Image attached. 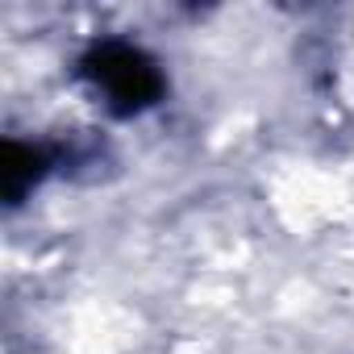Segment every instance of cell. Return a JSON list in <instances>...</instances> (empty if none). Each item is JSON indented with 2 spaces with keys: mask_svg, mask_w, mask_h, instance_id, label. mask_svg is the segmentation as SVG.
Listing matches in <instances>:
<instances>
[{
  "mask_svg": "<svg viewBox=\"0 0 354 354\" xmlns=\"http://www.w3.org/2000/svg\"><path fill=\"white\" fill-rule=\"evenodd\" d=\"M84 80L92 84L96 96H104V109H113L117 117H133L142 109H150L162 96V75L154 67V59L129 42H100L84 55L80 63Z\"/></svg>",
  "mask_w": 354,
  "mask_h": 354,
  "instance_id": "obj_1",
  "label": "cell"
}]
</instances>
